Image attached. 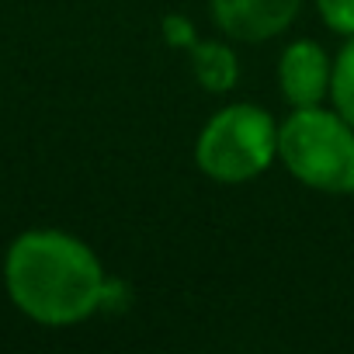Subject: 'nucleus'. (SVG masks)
<instances>
[{
  "mask_svg": "<svg viewBox=\"0 0 354 354\" xmlns=\"http://www.w3.org/2000/svg\"><path fill=\"white\" fill-rule=\"evenodd\" d=\"M278 160V122L268 108L236 101L219 108L198 132L195 163L219 185H247Z\"/></svg>",
  "mask_w": 354,
  "mask_h": 354,
  "instance_id": "3",
  "label": "nucleus"
},
{
  "mask_svg": "<svg viewBox=\"0 0 354 354\" xmlns=\"http://www.w3.org/2000/svg\"><path fill=\"white\" fill-rule=\"evenodd\" d=\"M163 39H167V46H174V49H192L195 42H198V35H195V28L181 18V15H170L167 21H163Z\"/></svg>",
  "mask_w": 354,
  "mask_h": 354,
  "instance_id": "9",
  "label": "nucleus"
},
{
  "mask_svg": "<svg viewBox=\"0 0 354 354\" xmlns=\"http://www.w3.org/2000/svg\"><path fill=\"white\" fill-rule=\"evenodd\" d=\"M4 288L42 326H77L104 309L111 281L101 257L66 230H25L4 254Z\"/></svg>",
  "mask_w": 354,
  "mask_h": 354,
  "instance_id": "1",
  "label": "nucleus"
},
{
  "mask_svg": "<svg viewBox=\"0 0 354 354\" xmlns=\"http://www.w3.org/2000/svg\"><path fill=\"white\" fill-rule=\"evenodd\" d=\"M192 56V70H195V80L202 84V91L209 94H230L236 87V77H240V59L230 46L223 42H195L188 49Z\"/></svg>",
  "mask_w": 354,
  "mask_h": 354,
  "instance_id": "6",
  "label": "nucleus"
},
{
  "mask_svg": "<svg viewBox=\"0 0 354 354\" xmlns=\"http://www.w3.org/2000/svg\"><path fill=\"white\" fill-rule=\"evenodd\" d=\"M316 11L330 32L344 39L354 35V0H316Z\"/></svg>",
  "mask_w": 354,
  "mask_h": 354,
  "instance_id": "8",
  "label": "nucleus"
},
{
  "mask_svg": "<svg viewBox=\"0 0 354 354\" xmlns=\"http://www.w3.org/2000/svg\"><path fill=\"white\" fill-rule=\"evenodd\" d=\"M209 11L226 39L261 46L292 28L302 0H209Z\"/></svg>",
  "mask_w": 354,
  "mask_h": 354,
  "instance_id": "4",
  "label": "nucleus"
},
{
  "mask_svg": "<svg viewBox=\"0 0 354 354\" xmlns=\"http://www.w3.org/2000/svg\"><path fill=\"white\" fill-rule=\"evenodd\" d=\"M330 104L354 125V35L340 46L333 56V77H330Z\"/></svg>",
  "mask_w": 354,
  "mask_h": 354,
  "instance_id": "7",
  "label": "nucleus"
},
{
  "mask_svg": "<svg viewBox=\"0 0 354 354\" xmlns=\"http://www.w3.org/2000/svg\"><path fill=\"white\" fill-rule=\"evenodd\" d=\"M278 163L319 195H354V125L333 104L292 108L278 122Z\"/></svg>",
  "mask_w": 354,
  "mask_h": 354,
  "instance_id": "2",
  "label": "nucleus"
},
{
  "mask_svg": "<svg viewBox=\"0 0 354 354\" xmlns=\"http://www.w3.org/2000/svg\"><path fill=\"white\" fill-rule=\"evenodd\" d=\"M333 56L316 39H295L278 56V91L288 108H313L330 101Z\"/></svg>",
  "mask_w": 354,
  "mask_h": 354,
  "instance_id": "5",
  "label": "nucleus"
}]
</instances>
